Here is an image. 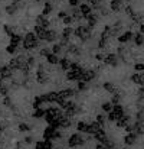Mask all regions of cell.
Masks as SVG:
<instances>
[{"label": "cell", "mask_w": 144, "mask_h": 149, "mask_svg": "<svg viewBox=\"0 0 144 149\" xmlns=\"http://www.w3.org/2000/svg\"><path fill=\"white\" fill-rule=\"evenodd\" d=\"M91 28L90 26H78L75 29V35L78 38H81V41H88L91 38Z\"/></svg>", "instance_id": "cell-1"}, {"label": "cell", "mask_w": 144, "mask_h": 149, "mask_svg": "<svg viewBox=\"0 0 144 149\" xmlns=\"http://www.w3.org/2000/svg\"><path fill=\"white\" fill-rule=\"evenodd\" d=\"M84 143H85V139L82 138L81 133H74V135H71V138H69V141H68V146H69V148H76V146H81V145H84Z\"/></svg>", "instance_id": "cell-2"}, {"label": "cell", "mask_w": 144, "mask_h": 149, "mask_svg": "<svg viewBox=\"0 0 144 149\" xmlns=\"http://www.w3.org/2000/svg\"><path fill=\"white\" fill-rule=\"evenodd\" d=\"M35 41H36L35 32H28L25 39H23V49H33L35 48Z\"/></svg>", "instance_id": "cell-3"}, {"label": "cell", "mask_w": 144, "mask_h": 149, "mask_svg": "<svg viewBox=\"0 0 144 149\" xmlns=\"http://www.w3.org/2000/svg\"><path fill=\"white\" fill-rule=\"evenodd\" d=\"M59 138H61V133H59L56 129H53L52 126H48V127L43 130V139H45V141L59 139Z\"/></svg>", "instance_id": "cell-4"}, {"label": "cell", "mask_w": 144, "mask_h": 149, "mask_svg": "<svg viewBox=\"0 0 144 149\" xmlns=\"http://www.w3.org/2000/svg\"><path fill=\"white\" fill-rule=\"evenodd\" d=\"M94 77H95V72H94V71H91V70H85V71L82 72V75H81V80H79V81L90 83V81H92V80H94Z\"/></svg>", "instance_id": "cell-5"}, {"label": "cell", "mask_w": 144, "mask_h": 149, "mask_svg": "<svg viewBox=\"0 0 144 149\" xmlns=\"http://www.w3.org/2000/svg\"><path fill=\"white\" fill-rule=\"evenodd\" d=\"M33 31H35V35H36L38 39L46 41V35H48V31H46V29H43V28H41V26H35Z\"/></svg>", "instance_id": "cell-6"}, {"label": "cell", "mask_w": 144, "mask_h": 149, "mask_svg": "<svg viewBox=\"0 0 144 149\" xmlns=\"http://www.w3.org/2000/svg\"><path fill=\"white\" fill-rule=\"evenodd\" d=\"M101 129H102V127L99 126V123H98V122H92V123H90V125H88V132H87V133H88V135H94V136H95Z\"/></svg>", "instance_id": "cell-7"}, {"label": "cell", "mask_w": 144, "mask_h": 149, "mask_svg": "<svg viewBox=\"0 0 144 149\" xmlns=\"http://www.w3.org/2000/svg\"><path fill=\"white\" fill-rule=\"evenodd\" d=\"M110 6H111V10H114V12H121L123 7H124V1H123V0H111Z\"/></svg>", "instance_id": "cell-8"}, {"label": "cell", "mask_w": 144, "mask_h": 149, "mask_svg": "<svg viewBox=\"0 0 144 149\" xmlns=\"http://www.w3.org/2000/svg\"><path fill=\"white\" fill-rule=\"evenodd\" d=\"M36 26H41V28L46 29L49 26V20L43 15H39V16H36Z\"/></svg>", "instance_id": "cell-9"}, {"label": "cell", "mask_w": 144, "mask_h": 149, "mask_svg": "<svg viewBox=\"0 0 144 149\" xmlns=\"http://www.w3.org/2000/svg\"><path fill=\"white\" fill-rule=\"evenodd\" d=\"M104 62H105V64H108V65L115 67V65H117V62H118V58H117V55H115V54H110V55H107V56H105Z\"/></svg>", "instance_id": "cell-10"}, {"label": "cell", "mask_w": 144, "mask_h": 149, "mask_svg": "<svg viewBox=\"0 0 144 149\" xmlns=\"http://www.w3.org/2000/svg\"><path fill=\"white\" fill-rule=\"evenodd\" d=\"M137 142V133H127L124 138V143L125 145H134Z\"/></svg>", "instance_id": "cell-11"}, {"label": "cell", "mask_w": 144, "mask_h": 149, "mask_svg": "<svg viewBox=\"0 0 144 149\" xmlns=\"http://www.w3.org/2000/svg\"><path fill=\"white\" fill-rule=\"evenodd\" d=\"M112 113L115 114V117H117V120H120V119H123V117H124V109H123V106H120V104H117V106H114V109H112Z\"/></svg>", "instance_id": "cell-12"}, {"label": "cell", "mask_w": 144, "mask_h": 149, "mask_svg": "<svg viewBox=\"0 0 144 149\" xmlns=\"http://www.w3.org/2000/svg\"><path fill=\"white\" fill-rule=\"evenodd\" d=\"M58 94H59V97L63 100L69 99V97H72L74 94H75V91L72 90V88H66V90H62V91H58Z\"/></svg>", "instance_id": "cell-13"}, {"label": "cell", "mask_w": 144, "mask_h": 149, "mask_svg": "<svg viewBox=\"0 0 144 149\" xmlns=\"http://www.w3.org/2000/svg\"><path fill=\"white\" fill-rule=\"evenodd\" d=\"M9 67H10L12 70H20V68H22V62H20L19 58L16 56V58H13V59L9 61Z\"/></svg>", "instance_id": "cell-14"}, {"label": "cell", "mask_w": 144, "mask_h": 149, "mask_svg": "<svg viewBox=\"0 0 144 149\" xmlns=\"http://www.w3.org/2000/svg\"><path fill=\"white\" fill-rule=\"evenodd\" d=\"M0 68H1V77H3V78H9V77H12L13 70H12L9 65H3V67H0Z\"/></svg>", "instance_id": "cell-15"}, {"label": "cell", "mask_w": 144, "mask_h": 149, "mask_svg": "<svg viewBox=\"0 0 144 149\" xmlns=\"http://www.w3.org/2000/svg\"><path fill=\"white\" fill-rule=\"evenodd\" d=\"M131 39H133V32H125V33H123V35L118 36V42H121V44L128 42V41H131Z\"/></svg>", "instance_id": "cell-16"}, {"label": "cell", "mask_w": 144, "mask_h": 149, "mask_svg": "<svg viewBox=\"0 0 144 149\" xmlns=\"http://www.w3.org/2000/svg\"><path fill=\"white\" fill-rule=\"evenodd\" d=\"M71 64H72V62H69L68 58H62V59H61V70H62V71H69V70H71Z\"/></svg>", "instance_id": "cell-17"}, {"label": "cell", "mask_w": 144, "mask_h": 149, "mask_svg": "<svg viewBox=\"0 0 144 149\" xmlns=\"http://www.w3.org/2000/svg\"><path fill=\"white\" fill-rule=\"evenodd\" d=\"M104 90L105 91H108V93H111V94H115V93H118L117 91V88H115V86L112 84V83H104Z\"/></svg>", "instance_id": "cell-18"}, {"label": "cell", "mask_w": 144, "mask_h": 149, "mask_svg": "<svg viewBox=\"0 0 144 149\" xmlns=\"http://www.w3.org/2000/svg\"><path fill=\"white\" fill-rule=\"evenodd\" d=\"M72 17H74V19H78V20H81V19H84L85 16H84V13L81 12V9H78V7H74V9H72Z\"/></svg>", "instance_id": "cell-19"}, {"label": "cell", "mask_w": 144, "mask_h": 149, "mask_svg": "<svg viewBox=\"0 0 144 149\" xmlns=\"http://www.w3.org/2000/svg\"><path fill=\"white\" fill-rule=\"evenodd\" d=\"M131 81H133L134 84L141 86V84H143V75H141L140 72H136V74H133V75H131Z\"/></svg>", "instance_id": "cell-20"}, {"label": "cell", "mask_w": 144, "mask_h": 149, "mask_svg": "<svg viewBox=\"0 0 144 149\" xmlns=\"http://www.w3.org/2000/svg\"><path fill=\"white\" fill-rule=\"evenodd\" d=\"M134 42H136V45H137V47H143L144 45V35L143 33L137 32V33H136V36H134Z\"/></svg>", "instance_id": "cell-21"}, {"label": "cell", "mask_w": 144, "mask_h": 149, "mask_svg": "<svg viewBox=\"0 0 144 149\" xmlns=\"http://www.w3.org/2000/svg\"><path fill=\"white\" fill-rule=\"evenodd\" d=\"M48 62L50 64V65H55V64H61V58L58 56V55H55V54H50L48 58Z\"/></svg>", "instance_id": "cell-22"}, {"label": "cell", "mask_w": 144, "mask_h": 149, "mask_svg": "<svg viewBox=\"0 0 144 149\" xmlns=\"http://www.w3.org/2000/svg\"><path fill=\"white\" fill-rule=\"evenodd\" d=\"M72 33H75V31H74L72 28L66 26V28L63 29V32H62V36H63V39H68V41H69V38L72 36Z\"/></svg>", "instance_id": "cell-23"}, {"label": "cell", "mask_w": 144, "mask_h": 149, "mask_svg": "<svg viewBox=\"0 0 144 149\" xmlns=\"http://www.w3.org/2000/svg\"><path fill=\"white\" fill-rule=\"evenodd\" d=\"M128 122H130V116H124L123 119L117 120V126L118 127H127L128 126Z\"/></svg>", "instance_id": "cell-24"}, {"label": "cell", "mask_w": 144, "mask_h": 149, "mask_svg": "<svg viewBox=\"0 0 144 149\" xmlns=\"http://www.w3.org/2000/svg\"><path fill=\"white\" fill-rule=\"evenodd\" d=\"M81 12L84 13V16H90L91 15V12H92V7L90 6V4H81Z\"/></svg>", "instance_id": "cell-25"}, {"label": "cell", "mask_w": 144, "mask_h": 149, "mask_svg": "<svg viewBox=\"0 0 144 149\" xmlns=\"http://www.w3.org/2000/svg\"><path fill=\"white\" fill-rule=\"evenodd\" d=\"M22 42V36L20 35H13L12 38H10V45H13V47H16L17 48V45Z\"/></svg>", "instance_id": "cell-26"}, {"label": "cell", "mask_w": 144, "mask_h": 149, "mask_svg": "<svg viewBox=\"0 0 144 149\" xmlns=\"http://www.w3.org/2000/svg\"><path fill=\"white\" fill-rule=\"evenodd\" d=\"M76 129H78V132H84V133H87V132H88V123H85V122H78Z\"/></svg>", "instance_id": "cell-27"}, {"label": "cell", "mask_w": 144, "mask_h": 149, "mask_svg": "<svg viewBox=\"0 0 144 149\" xmlns=\"http://www.w3.org/2000/svg\"><path fill=\"white\" fill-rule=\"evenodd\" d=\"M87 17H88V26H90V28H92L96 22H98V15H90V16H87Z\"/></svg>", "instance_id": "cell-28"}, {"label": "cell", "mask_w": 144, "mask_h": 149, "mask_svg": "<svg viewBox=\"0 0 144 149\" xmlns=\"http://www.w3.org/2000/svg\"><path fill=\"white\" fill-rule=\"evenodd\" d=\"M42 103H45V101H43V99H42V96H38V97H35V100H33V107H35V110L41 109Z\"/></svg>", "instance_id": "cell-29"}, {"label": "cell", "mask_w": 144, "mask_h": 149, "mask_svg": "<svg viewBox=\"0 0 144 149\" xmlns=\"http://www.w3.org/2000/svg\"><path fill=\"white\" fill-rule=\"evenodd\" d=\"M101 107H102V110H104V111L111 113V111H112V109H114V104H112L111 101H110V103L107 101V103H102V106H101Z\"/></svg>", "instance_id": "cell-30"}, {"label": "cell", "mask_w": 144, "mask_h": 149, "mask_svg": "<svg viewBox=\"0 0 144 149\" xmlns=\"http://www.w3.org/2000/svg\"><path fill=\"white\" fill-rule=\"evenodd\" d=\"M46 116V110H43V109H38V110H35V113H33V117H36V119H42V117H45Z\"/></svg>", "instance_id": "cell-31"}, {"label": "cell", "mask_w": 144, "mask_h": 149, "mask_svg": "<svg viewBox=\"0 0 144 149\" xmlns=\"http://www.w3.org/2000/svg\"><path fill=\"white\" fill-rule=\"evenodd\" d=\"M56 39V32L55 31H48V35H46V42H53Z\"/></svg>", "instance_id": "cell-32"}, {"label": "cell", "mask_w": 144, "mask_h": 149, "mask_svg": "<svg viewBox=\"0 0 144 149\" xmlns=\"http://www.w3.org/2000/svg\"><path fill=\"white\" fill-rule=\"evenodd\" d=\"M107 119H108V117H105V114H98V116H96V122L99 123V126H101V127L105 125Z\"/></svg>", "instance_id": "cell-33"}, {"label": "cell", "mask_w": 144, "mask_h": 149, "mask_svg": "<svg viewBox=\"0 0 144 149\" xmlns=\"http://www.w3.org/2000/svg\"><path fill=\"white\" fill-rule=\"evenodd\" d=\"M50 12H52V4H50V3H45L43 10H42V15H43V16H46V15H49Z\"/></svg>", "instance_id": "cell-34"}, {"label": "cell", "mask_w": 144, "mask_h": 149, "mask_svg": "<svg viewBox=\"0 0 144 149\" xmlns=\"http://www.w3.org/2000/svg\"><path fill=\"white\" fill-rule=\"evenodd\" d=\"M16 9H17V7H16L14 4H10V6H6V9H4V10H6V13H7V15H13V13L16 12Z\"/></svg>", "instance_id": "cell-35"}, {"label": "cell", "mask_w": 144, "mask_h": 149, "mask_svg": "<svg viewBox=\"0 0 144 149\" xmlns=\"http://www.w3.org/2000/svg\"><path fill=\"white\" fill-rule=\"evenodd\" d=\"M32 127L29 126V125H26V123H20L19 125V132H29Z\"/></svg>", "instance_id": "cell-36"}, {"label": "cell", "mask_w": 144, "mask_h": 149, "mask_svg": "<svg viewBox=\"0 0 144 149\" xmlns=\"http://www.w3.org/2000/svg\"><path fill=\"white\" fill-rule=\"evenodd\" d=\"M78 90H79V91H85V90H88V84L84 83V81H78Z\"/></svg>", "instance_id": "cell-37"}, {"label": "cell", "mask_w": 144, "mask_h": 149, "mask_svg": "<svg viewBox=\"0 0 144 149\" xmlns=\"http://www.w3.org/2000/svg\"><path fill=\"white\" fill-rule=\"evenodd\" d=\"M111 103H112L114 106H117V104L120 103V94H118V93H115V94L112 96V99H111Z\"/></svg>", "instance_id": "cell-38"}, {"label": "cell", "mask_w": 144, "mask_h": 149, "mask_svg": "<svg viewBox=\"0 0 144 149\" xmlns=\"http://www.w3.org/2000/svg\"><path fill=\"white\" fill-rule=\"evenodd\" d=\"M62 22H63V25L69 26V25H71V23L74 22V17H72V16H66V17H65V19H63Z\"/></svg>", "instance_id": "cell-39"}, {"label": "cell", "mask_w": 144, "mask_h": 149, "mask_svg": "<svg viewBox=\"0 0 144 149\" xmlns=\"http://www.w3.org/2000/svg\"><path fill=\"white\" fill-rule=\"evenodd\" d=\"M13 4H14L17 9H23V7H25V3H23L22 0H14V1H13Z\"/></svg>", "instance_id": "cell-40"}, {"label": "cell", "mask_w": 144, "mask_h": 149, "mask_svg": "<svg viewBox=\"0 0 144 149\" xmlns=\"http://www.w3.org/2000/svg\"><path fill=\"white\" fill-rule=\"evenodd\" d=\"M134 70H136L137 72H143L144 71V64H136V65H134Z\"/></svg>", "instance_id": "cell-41"}, {"label": "cell", "mask_w": 144, "mask_h": 149, "mask_svg": "<svg viewBox=\"0 0 144 149\" xmlns=\"http://www.w3.org/2000/svg\"><path fill=\"white\" fill-rule=\"evenodd\" d=\"M52 51H53V54H55V55H58V54H59V52L62 51V47H61L59 44H58V45H53V48H52Z\"/></svg>", "instance_id": "cell-42"}, {"label": "cell", "mask_w": 144, "mask_h": 149, "mask_svg": "<svg viewBox=\"0 0 144 149\" xmlns=\"http://www.w3.org/2000/svg\"><path fill=\"white\" fill-rule=\"evenodd\" d=\"M41 55L48 58L49 55H50V49H49V48H43V49H41Z\"/></svg>", "instance_id": "cell-43"}, {"label": "cell", "mask_w": 144, "mask_h": 149, "mask_svg": "<svg viewBox=\"0 0 144 149\" xmlns=\"http://www.w3.org/2000/svg\"><path fill=\"white\" fill-rule=\"evenodd\" d=\"M0 94H1V96H4V97H7V94H9V88L3 86V87L0 88Z\"/></svg>", "instance_id": "cell-44"}, {"label": "cell", "mask_w": 144, "mask_h": 149, "mask_svg": "<svg viewBox=\"0 0 144 149\" xmlns=\"http://www.w3.org/2000/svg\"><path fill=\"white\" fill-rule=\"evenodd\" d=\"M35 149H45V141L36 142V143H35Z\"/></svg>", "instance_id": "cell-45"}, {"label": "cell", "mask_w": 144, "mask_h": 149, "mask_svg": "<svg viewBox=\"0 0 144 149\" xmlns=\"http://www.w3.org/2000/svg\"><path fill=\"white\" fill-rule=\"evenodd\" d=\"M107 47V39H99V42H98V48H105Z\"/></svg>", "instance_id": "cell-46"}, {"label": "cell", "mask_w": 144, "mask_h": 149, "mask_svg": "<svg viewBox=\"0 0 144 149\" xmlns=\"http://www.w3.org/2000/svg\"><path fill=\"white\" fill-rule=\"evenodd\" d=\"M6 51H7L9 54H14V52H16V47H13V45H7Z\"/></svg>", "instance_id": "cell-47"}, {"label": "cell", "mask_w": 144, "mask_h": 149, "mask_svg": "<svg viewBox=\"0 0 144 149\" xmlns=\"http://www.w3.org/2000/svg\"><path fill=\"white\" fill-rule=\"evenodd\" d=\"M108 120L110 122H117V117H115V114L111 111V113H108Z\"/></svg>", "instance_id": "cell-48"}, {"label": "cell", "mask_w": 144, "mask_h": 149, "mask_svg": "<svg viewBox=\"0 0 144 149\" xmlns=\"http://www.w3.org/2000/svg\"><path fill=\"white\" fill-rule=\"evenodd\" d=\"M3 104L7 106V107H12V101H10L9 97H4V99H3Z\"/></svg>", "instance_id": "cell-49"}, {"label": "cell", "mask_w": 144, "mask_h": 149, "mask_svg": "<svg viewBox=\"0 0 144 149\" xmlns=\"http://www.w3.org/2000/svg\"><path fill=\"white\" fill-rule=\"evenodd\" d=\"M28 64H29V67H30V68H33V67H35V58H32V56H30V58H28Z\"/></svg>", "instance_id": "cell-50"}, {"label": "cell", "mask_w": 144, "mask_h": 149, "mask_svg": "<svg viewBox=\"0 0 144 149\" xmlns=\"http://www.w3.org/2000/svg\"><path fill=\"white\" fill-rule=\"evenodd\" d=\"M88 3L92 6H98V4H101V0H88Z\"/></svg>", "instance_id": "cell-51"}, {"label": "cell", "mask_w": 144, "mask_h": 149, "mask_svg": "<svg viewBox=\"0 0 144 149\" xmlns=\"http://www.w3.org/2000/svg\"><path fill=\"white\" fill-rule=\"evenodd\" d=\"M78 3H79V0H69V4H71L72 7H76Z\"/></svg>", "instance_id": "cell-52"}, {"label": "cell", "mask_w": 144, "mask_h": 149, "mask_svg": "<svg viewBox=\"0 0 144 149\" xmlns=\"http://www.w3.org/2000/svg\"><path fill=\"white\" fill-rule=\"evenodd\" d=\"M32 142H33L32 136H26V138H25V143H28V145H29V143H32Z\"/></svg>", "instance_id": "cell-53"}, {"label": "cell", "mask_w": 144, "mask_h": 149, "mask_svg": "<svg viewBox=\"0 0 144 149\" xmlns=\"http://www.w3.org/2000/svg\"><path fill=\"white\" fill-rule=\"evenodd\" d=\"M101 15H102V16H107V15H110V12H108L105 7H102V9H101Z\"/></svg>", "instance_id": "cell-54"}, {"label": "cell", "mask_w": 144, "mask_h": 149, "mask_svg": "<svg viewBox=\"0 0 144 149\" xmlns=\"http://www.w3.org/2000/svg\"><path fill=\"white\" fill-rule=\"evenodd\" d=\"M58 16H59L61 19H65L68 15H66V12H63V10H62V12H59V15H58Z\"/></svg>", "instance_id": "cell-55"}, {"label": "cell", "mask_w": 144, "mask_h": 149, "mask_svg": "<svg viewBox=\"0 0 144 149\" xmlns=\"http://www.w3.org/2000/svg\"><path fill=\"white\" fill-rule=\"evenodd\" d=\"M96 59H98V61H104V59H105V56H104L102 54H96Z\"/></svg>", "instance_id": "cell-56"}, {"label": "cell", "mask_w": 144, "mask_h": 149, "mask_svg": "<svg viewBox=\"0 0 144 149\" xmlns=\"http://www.w3.org/2000/svg\"><path fill=\"white\" fill-rule=\"evenodd\" d=\"M23 148H25L23 142H17V143H16V149H23Z\"/></svg>", "instance_id": "cell-57"}, {"label": "cell", "mask_w": 144, "mask_h": 149, "mask_svg": "<svg viewBox=\"0 0 144 149\" xmlns=\"http://www.w3.org/2000/svg\"><path fill=\"white\" fill-rule=\"evenodd\" d=\"M95 149H108L105 145H102V143H96V146H95Z\"/></svg>", "instance_id": "cell-58"}, {"label": "cell", "mask_w": 144, "mask_h": 149, "mask_svg": "<svg viewBox=\"0 0 144 149\" xmlns=\"http://www.w3.org/2000/svg\"><path fill=\"white\" fill-rule=\"evenodd\" d=\"M140 33L144 35V25H140Z\"/></svg>", "instance_id": "cell-59"}, {"label": "cell", "mask_w": 144, "mask_h": 149, "mask_svg": "<svg viewBox=\"0 0 144 149\" xmlns=\"http://www.w3.org/2000/svg\"><path fill=\"white\" fill-rule=\"evenodd\" d=\"M3 127H4V126H3V125H1V123H0V132H1V130H3Z\"/></svg>", "instance_id": "cell-60"}, {"label": "cell", "mask_w": 144, "mask_h": 149, "mask_svg": "<svg viewBox=\"0 0 144 149\" xmlns=\"http://www.w3.org/2000/svg\"><path fill=\"white\" fill-rule=\"evenodd\" d=\"M127 1H131V0H127Z\"/></svg>", "instance_id": "cell-61"}]
</instances>
